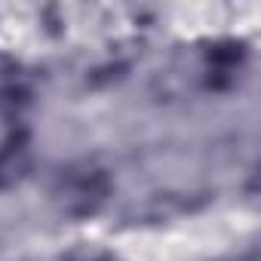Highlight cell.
Segmentation results:
<instances>
[{
  "mask_svg": "<svg viewBox=\"0 0 261 261\" xmlns=\"http://www.w3.org/2000/svg\"><path fill=\"white\" fill-rule=\"evenodd\" d=\"M111 194V178L105 169H86L77 175H68L62 188L56 191V200L62 212L68 215H92Z\"/></svg>",
  "mask_w": 261,
  "mask_h": 261,
  "instance_id": "1",
  "label": "cell"
},
{
  "mask_svg": "<svg viewBox=\"0 0 261 261\" xmlns=\"http://www.w3.org/2000/svg\"><path fill=\"white\" fill-rule=\"evenodd\" d=\"M28 166H31V160H28L25 145H16V142L7 145L4 151H0V191L19 185L28 175Z\"/></svg>",
  "mask_w": 261,
  "mask_h": 261,
  "instance_id": "2",
  "label": "cell"
},
{
  "mask_svg": "<svg viewBox=\"0 0 261 261\" xmlns=\"http://www.w3.org/2000/svg\"><path fill=\"white\" fill-rule=\"evenodd\" d=\"M243 59V46L240 43H218L209 49V62L218 68V71H230L237 68V62Z\"/></svg>",
  "mask_w": 261,
  "mask_h": 261,
  "instance_id": "3",
  "label": "cell"
},
{
  "mask_svg": "<svg viewBox=\"0 0 261 261\" xmlns=\"http://www.w3.org/2000/svg\"><path fill=\"white\" fill-rule=\"evenodd\" d=\"M221 261H255L252 255H230V258H221Z\"/></svg>",
  "mask_w": 261,
  "mask_h": 261,
  "instance_id": "4",
  "label": "cell"
}]
</instances>
